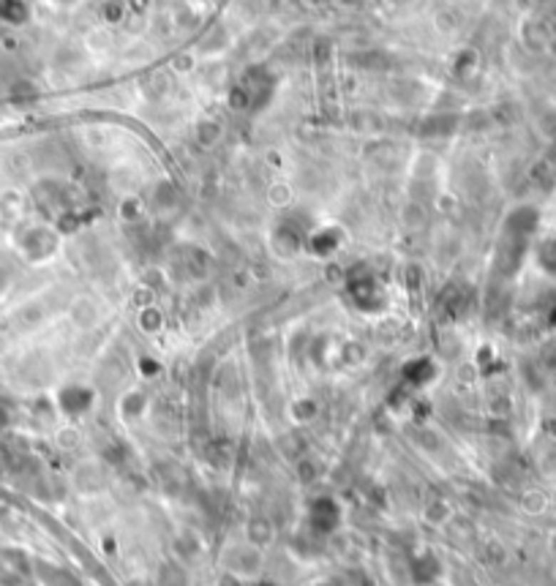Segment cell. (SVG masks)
<instances>
[{"instance_id":"3","label":"cell","mask_w":556,"mask_h":586,"mask_svg":"<svg viewBox=\"0 0 556 586\" xmlns=\"http://www.w3.org/2000/svg\"><path fill=\"white\" fill-rule=\"evenodd\" d=\"M431 376H433V366L428 360H415V363L406 366V379H409L412 385H423V382L431 379Z\"/></svg>"},{"instance_id":"1","label":"cell","mask_w":556,"mask_h":586,"mask_svg":"<svg viewBox=\"0 0 556 586\" xmlns=\"http://www.w3.org/2000/svg\"><path fill=\"white\" fill-rule=\"evenodd\" d=\"M311 521H314L316 529L330 532L333 526L339 524V508H336V502H333V499H316V502H314V510H311Z\"/></svg>"},{"instance_id":"2","label":"cell","mask_w":556,"mask_h":586,"mask_svg":"<svg viewBox=\"0 0 556 586\" xmlns=\"http://www.w3.org/2000/svg\"><path fill=\"white\" fill-rule=\"evenodd\" d=\"M91 401H93V393L85 390V387L71 385L61 393V406L66 412H74V415H77V412H85V409L91 406Z\"/></svg>"}]
</instances>
